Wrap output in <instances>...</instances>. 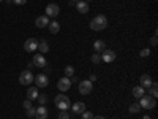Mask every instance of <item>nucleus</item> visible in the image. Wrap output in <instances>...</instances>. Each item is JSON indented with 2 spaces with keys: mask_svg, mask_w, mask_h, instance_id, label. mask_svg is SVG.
Returning <instances> with one entry per match:
<instances>
[{
  "mask_svg": "<svg viewBox=\"0 0 158 119\" xmlns=\"http://www.w3.org/2000/svg\"><path fill=\"white\" fill-rule=\"evenodd\" d=\"M128 111L133 113V114H135V113H139V111H141V105H139V103H131L130 108H128Z\"/></svg>",
  "mask_w": 158,
  "mask_h": 119,
  "instance_id": "obj_22",
  "label": "nucleus"
},
{
  "mask_svg": "<svg viewBox=\"0 0 158 119\" xmlns=\"http://www.w3.org/2000/svg\"><path fill=\"white\" fill-rule=\"evenodd\" d=\"M139 81H141V86L146 89V87H150L152 86V78H150V75H142L141 78H139Z\"/></svg>",
  "mask_w": 158,
  "mask_h": 119,
  "instance_id": "obj_17",
  "label": "nucleus"
},
{
  "mask_svg": "<svg viewBox=\"0 0 158 119\" xmlns=\"http://www.w3.org/2000/svg\"><path fill=\"white\" fill-rule=\"evenodd\" d=\"M38 95H40V92H38V89H36V87H33V86H32V87H29V89H27V99H29V100H36V99H38Z\"/></svg>",
  "mask_w": 158,
  "mask_h": 119,
  "instance_id": "obj_18",
  "label": "nucleus"
},
{
  "mask_svg": "<svg viewBox=\"0 0 158 119\" xmlns=\"http://www.w3.org/2000/svg\"><path fill=\"white\" fill-rule=\"evenodd\" d=\"M65 76H67V78L74 76V68H73V65H67V67H65Z\"/></svg>",
  "mask_w": 158,
  "mask_h": 119,
  "instance_id": "obj_23",
  "label": "nucleus"
},
{
  "mask_svg": "<svg viewBox=\"0 0 158 119\" xmlns=\"http://www.w3.org/2000/svg\"><path fill=\"white\" fill-rule=\"evenodd\" d=\"M84 2H87V3H89V2H92V0H84Z\"/></svg>",
  "mask_w": 158,
  "mask_h": 119,
  "instance_id": "obj_38",
  "label": "nucleus"
},
{
  "mask_svg": "<svg viewBox=\"0 0 158 119\" xmlns=\"http://www.w3.org/2000/svg\"><path fill=\"white\" fill-rule=\"evenodd\" d=\"M5 2H6V3H10V2H11V0H5Z\"/></svg>",
  "mask_w": 158,
  "mask_h": 119,
  "instance_id": "obj_39",
  "label": "nucleus"
},
{
  "mask_svg": "<svg viewBox=\"0 0 158 119\" xmlns=\"http://www.w3.org/2000/svg\"><path fill=\"white\" fill-rule=\"evenodd\" d=\"M106 27H108V18L104 15H98V16H95L94 19L90 21V29L95 30V32L104 30Z\"/></svg>",
  "mask_w": 158,
  "mask_h": 119,
  "instance_id": "obj_1",
  "label": "nucleus"
},
{
  "mask_svg": "<svg viewBox=\"0 0 158 119\" xmlns=\"http://www.w3.org/2000/svg\"><path fill=\"white\" fill-rule=\"evenodd\" d=\"M150 45H152V46H156V37H152V40H150Z\"/></svg>",
  "mask_w": 158,
  "mask_h": 119,
  "instance_id": "obj_33",
  "label": "nucleus"
},
{
  "mask_svg": "<svg viewBox=\"0 0 158 119\" xmlns=\"http://www.w3.org/2000/svg\"><path fill=\"white\" fill-rule=\"evenodd\" d=\"M81 117L82 119H94V114L90 111H84V113H81Z\"/></svg>",
  "mask_w": 158,
  "mask_h": 119,
  "instance_id": "obj_28",
  "label": "nucleus"
},
{
  "mask_svg": "<svg viewBox=\"0 0 158 119\" xmlns=\"http://www.w3.org/2000/svg\"><path fill=\"white\" fill-rule=\"evenodd\" d=\"M90 60L94 62V64H100V62H101V54H98V52H95V54L90 57Z\"/></svg>",
  "mask_w": 158,
  "mask_h": 119,
  "instance_id": "obj_26",
  "label": "nucleus"
},
{
  "mask_svg": "<svg viewBox=\"0 0 158 119\" xmlns=\"http://www.w3.org/2000/svg\"><path fill=\"white\" fill-rule=\"evenodd\" d=\"M95 79H97V75H90V79H89V81H95Z\"/></svg>",
  "mask_w": 158,
  "mask_h": 119,
  "instance_id": "obj_34",
  "label": "nucleus"
},
{
  "mask_svg": "<svg viewBox=\"0 0 158 119\" xmlns=\"http://www.w3.org/2000/svg\"><path fill=\"white\" fill-rule=\"evenodd\" d=\"M24 49L27 51V52H35L38 49V40L35 38H29V40H25V43H24Z\"/></svg>",
  "mask_w": 158,
  "mask_h": 119,
  "instance_id": "obj_10",
  "label": "nucleus"
},
{
  "mask_svg": "<svg viewBox=\"0 0 158 119\" xmlns=\"http://www.w3.org/2000/svg\"><path fill=\"white\" fill-rule=\"evenodd\" d=\"M92 89H94V84H92V81H81L79 83V92H81L82 95H87L92 92Z\"/></svg>",
  "mask_w": 158,
  "mask_h": 119,
  "instance_id": "obj_9",
  "label": "nucleus"
},
{
  "mask_svg": "<svg viewBox=\"0 0 158 119\" xmlns=\"http://www.w3.org/2000/svg\"><path fill=\"white\" fill-rule=\"evenodd\" d=\"M27 116H29V117H33V116H35V108H29V110H27Z\"/></svg>",
  "mask_w": 158,
  "mask_h": 119,
  "instance_id": "obj_31",
  "label": "nucleus"
},
{
  "mask_svg": "<svg viewBox=\"0 0 158 119\" xmlns=\"http://www.w3.org/2000/svg\"><path fill=\"white\" fill-rule=\"evenodd\" d=\"M156 86H158L156 83H152V86H150V97H153V99H156V95H158V87Z\"/></svg>",
  "mask_w": 158,
  "mask_h": 119,
  "instance_id": "obj_24",
  "label": "nucleus"
},
{
  "mask_svg": "<svg viewBox=\"0 0 158 119\" xmlns=\"http://www.w3.org/2000/svg\"><path fill=\"white\" fill-rule=\"evenodd\" d=\"M48 24H49V18L44 15V16H38L36 19H35V25L38 29H44V27H48Z\"/></svg>",
  "mask_w": 158,
  "mask_h": 119,
  "instance_id": "obj_12",
  "label": "nucleus"
},
{
  "mask_svg": "<svg viewBox=\"0 0 158 119\" xmlns=\"http://www.w3.org/2000/svg\"><path fill=\"white\" fill-rule=\"evenodd\" d=\"M36 100H38V103L41 105V107H44V105H46V102H48V95H44V94H40Z\"/></svg>",
  "mask_w": 158,
  "mask_h": 119,
  "instance_id": "obj_25",
  "label": "nucleus"
},
{
  "mask_svg": "<svg viewBox=\"0 0 158 119\" xmlns=\"http://www.w3.org/2000/svg\"><path fill=\"white\" fill-rule=\"evenodd\" d=\"M33 65H35V67H40V68H44L46 65H48V62H46V59H44L43 54H35V57H33Z\"/></svg>",
  "mask_w": 158,
  "mask_h": 119,
  "instance_id": "obj_11",
  "label": "nucleus"
},
{
  "mask_svg": "<svg viewBox=\"0 0 158 119\" xmlns=\"http://www.w3.org/2000/svg\"><path fill=\"white\" fill-rule=\"evenodd\" d=\"M144 94H146V92H144V87H142V86H135V87H133V95H135L136 99H141Z\"/></svg>",
  "mask_w": 158,
  "mask_h": 119,
  "instance_id": "obj_20",
  "label": "nucleus"
},
{
  "mask_svg": "<svg viewBox=\"0 0 158 119\" xmlns=\"http://www.w3.org/2000/svg\"><path fill=\"white\" fill-rule=\"evenodd\" d=\"M57 87H59V90H60V92H67V90L71 87V79H70V78H67V76L60 78L59 81H57Z\"/></svg>",
  "mask_w": 158,
  "mask_h": 119,
  "instance_id": "obj_7",
  "label": "nucleus"
},
{
  "mask_svg": "<svg viewBox=\"0 0 158 119\" xmlns=\"http://www.w3.org/2000/svg\"><path fill=\"white\" fill-rule=\"evenodd\" d=\"M114 119H117V117H114Z\"/></svg>",
  "mask_w": 158,
  "mask_h": 119,
  "instance_id": "obj_40",
  "label": "nucleus"
},
{
  "mask_svg": "<svg viewBox=\"0 0 158 119\" xmlns=\"http://www.w3.org/2000/svg\"><path fill=\"white\" fill-rule=\"evenodd\" d=\"M142 119H150V116H144Z\"/></svg>",
  "mask_w": 158,
  "mask_h": 119,
  "instance_id": "obj_37",
  "label": "nucleus"
},
{
  "mask_svg": "<svg viewBox=\"0 0 158 119\" xmlns=\"http://www.w3.org/2000/svg\"><path fill=\"white\" fill-rule=\"evenodd\" d=\"M139 100H141V102H139L141 108H146V110H152V108L155 107V105H156L155 99H153V97H150V95H146V94H144Z\"/></svg>",
  "mask_w": 158,
  "mask_h": 119,
  "instance_id": "obj_4",
  "label": "nucleus"
},
{
  "mask_svg": "<svg viewBox=\"0 0 158 119\" xmlns=\"http://www.w3.org/2000/svg\"><path fill=\"white\" fill-rule=\"evenodd\" d=\"M104 48H106V43H104L103 40H97V42L94 43V49H95V52H98V54H101Z\"/></svg>",
  "mask_w": 158,
  "mask_h": 119,
  "instance_id": "obj_19",
  "label": "nucleus"
},
{
  "mask_svg": "<svg viewBox=\"0 0 158 119\" xmlns=\"http://www.w3.org/2000/svg\"><path fill=\"white\" fill-rule=\"evenodd\" d=\"M71 108H73V113L74 114H81V113L85 111V103L84 102H76V103L71 105Z\"/></svg>",
  "mask_w": 158,
  "mask_h": 119,
  "instance_id": "obj_13",
  "label": "nucleus"
},
{
  "mask_svg": "<svg viewBox=\"0 0 158 119\" xmlns=\"http://www.w3.org/2000/svg\"><path fill=\"white\" fill-rule=\"evenodd\" d=\"M94 119H104L103 116H94Z\"/></svg>",
  "mask_w": 158,
  "mask_h": 119,
  "instance_id": "obj_36",
  "label": "nucleus"
},
{
  "mask_svg": "<svg viewBox=\"0 0 158 119\" xmlns=\"http://www.w3.org/2000/svg\"><path fill=\"white\" fill-rule=\"evenodd\" d=\"M59 119H70V113L68 111H60L59 113Z\"/></svg>",
  "mask_w": 158,
  "mask_h": 119,
  "instance_id": "obj_29",
  "label": "nucleus"
},
{
  "mask_svg": "<svg viewBox=\"0 0 158 119\" xmlns=\"http://www.w3.org/2000/svg\"><path fill=\"white\" fill-rule=\"evenodd\" d=\"M48 29H49V32H51L52 35H56V33H59V30H60V24H59L57 21H49Z\"/></svg>",
  "mask_w": 158,
  "mask_h": 119,
  "instance_id": "obj_16",
  "label": "nucleus"
},
{
  "mask_svg": "<svg viewBox=\"0 0 158 119\" xmlns=\"http://www.w3.org/2000/svg\"><path fill=\"white\" fill-rule=\"evenodd\" d=\"M139 56H141V57H149V56H150V48H144V49H141Z\"/></svg>",
  "mask_w": 158,
  "mask_h": 119,
  "instance_id": "obj_27",
  "label": "nucleus"
},
{
  "mask_svg": "<svg viewBox=\"0 0 158 119\" xmlns=\"http://www.w3.org/2000/svg\"><path fill=\"white\" fill-rule=\"evenodd\" d=\"M44 11H46V16L48 18H57L59 13H60V7L57 3H49Z\"/></svg>",
  "mask_w": 158,
  "mask_h": 119,
  "instance_id": "obj_5",
  "label": "nucleus"
},
{
  "mask_svg": "<svg viewBox=\"0 0 158 119\" xmlns=\"http://www.w3.org/2000/svg\"><path fill=\"white\" fill-rule=\"evenodd\" d=\"M33 81H35L36 87H48V84H49V78H48L44 73H40V75L35 76Z\"/></svg>",
  "mask_w": 158,
  "mask_h": 119,
  "instance_id": "obj_8",
  "label": "nucleus"
},
{
  "mask_svg": "<svg viewBox=\"0 0 158 119\" xmlns=\"http://www.w3.org/2000/svg\"><path fill=\"white\" fill-rule=\"evenodd\" d=\"M33 79H35V76H33V73L30 70H25V72H22L19 75V83L22 86H30L33 83Z\"/></svg>",
  "mask_w": 158,
  "mask_h": 119,
  "instance_id": "obj_3",
  "label": "nucleus"
},
{
  "mask_svg": "<svg viewBox=\"0 0 158 119\" xmlns=\"http://www.w3.org/2000/svg\"><path fill=\"white\" fill-rule=\"evenodd\" d=\"M76 8H77V11L81 13V15H87V13L90 11L89 3H87V2H84V0H81V2H77V3H76Z\"/></svg>",
  "mask_w": 158,
  "mask_h": 119,
  "instance_id": "obj_14",
  "label": "nucleus"
},
{
  "mask_svg": "<svg viewBox=\"0 0 158 119\" xmlns=\"http://www.w3.org/2000/svg\"><path fill=\"white\" fill-rule=\"evenodd\" d=\"M22 107H24L25 110H29V108H32V100H25V102L22 103Z\"/></svg>",
  "mask_w": 158,
  "mask_h": 119,
  "instance_id": "obj_30",
  "label": "nucleus"
},
{
  "mask_svg": "<svg viewBox=\"0 0 158 119\" xmlns=\"http://www.w3.org/2000/svg\"><path fill=\"white\" fill-rule=\"evenodd\" d=\"M101 60H103V62H108V64L114 62V60H115V52H114L112 49L104 48L103 52H101Z\"/></svg>",
  "mask_w": 158,
  "mask_h": 119,
  "instance_id": "obj_6",
  "label": "nucleus"
},
{
  "mask_svg": "<svg viewBox=\"0 0 158 119\" xmlns=\"http://www.w3.org/2000/svg\"><path fill=\"white\" fill-rule=\"evenodd\" d=\"M35 117H36V119H46V117H48V110L40 105V107L35 110Z\"/></svg>",
  "mask_w": 158,
  "mask_h": 119,
  "instance_id": "obj_15",
  "label": "nucleus"
},
{
  "mask_svg": "<svg viewBox=\"0 0 158 119\" xmlns=\"http://www.w3.org/2000/svg\"><path fill=\"white\" fill-rule=\"evenodd\" d=\"M77 2H81V0H70V3L73 5V3H77Z\"/></svg>",
  "mask_w": 158,
  "mask_h": 119,
  "instance_id": "obj_35",
  "label": "nucleus"
},
{
  "mask_svg": "<svg viewBox=\"0 0 158 119\" xmlns=\"http://www.w3.org/2000/svg\"><path fill=\"white\" fill-rule=\"evenodd\" d=\"M54 103H56V107H57L60 111H68V110L71 108V100H70V97L63 95V94H59V95L54 99Z\"/></svg>",
  "mask_w": 158,
  "mask_h": 119,
  "instance_id": "obj_2",
  "label": "nucleus"
},
{
  "mask_svg": "<svg viewBox=\"0 0 158 119\" xmlns=\"http://www.w3.org/2000/svg\"><path fill=\"white\" fill-rule=\"evenodd\" d=\"M11 2L16 5H24V3H27V0H11Z\"/></svg>",
  "mask_w": 158,
  "mask_h": 119,
  "instance_id": "obj_32",
  "label": "nucleus"
},
{
  "mask_svg": "<svg viewBox=\"0 0 158 119\" xmlns=\"http://www.w3.org/2000/svg\"><path fill=\"white\" fill-rule=\"evenodd\" d=\"M38 49H40V52H41V54L48 52V51H49V45H48V42H44V40L38 42Z\"/></svg>",
  "mask_w": 158,
  "mask_h": 119,
  "instance_id": "obj_21",
  "label": "nucleus"
}]
</instances>
